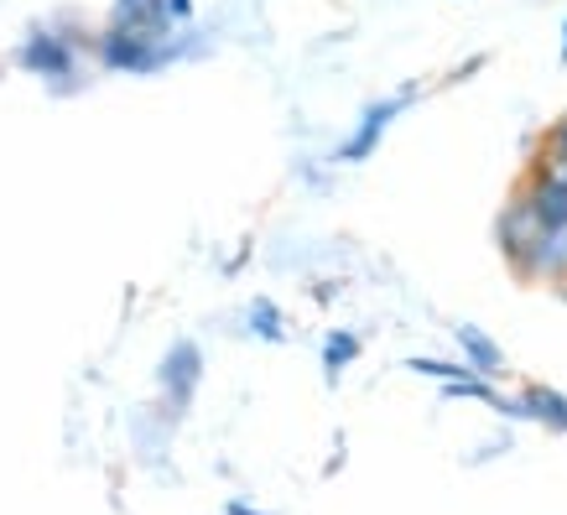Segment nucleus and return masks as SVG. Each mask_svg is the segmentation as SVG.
<instances>
[{"label":"nucleus","mask_w":567,"mask_h":515,"mask_svg":"<svg viewBox=\"0 0 567 515\" xmlns=\"http://www.w3.org/2000/svg\"><path fill=\"white\" fill-rule=\"evenodd\" d=\"M94 48H100V63L110 73H152V69H162L167 58H177L173 42H152V37L131 32V27H121V21H110Z\"/></svg>","instance_id":"nucleus-1"},{"label":"nucleus","mask_w":567,"mask_h":515,"mask_svg":"<svg viewBox=\"0 0 567 515\" xmlns=\"http://www.w3.org/2000/svg\"><path fill=\"white\" fill-rule=\"evenodd\" d=\"M542 235H547V224L536 219L532 204H526L520 193H511V204L499 208V219H495L499 256L511 260L520 276H532V260H536V250H542Z\"/></svg>","instance_id":"nucleus-2"},{"label":"nucleus","mask_w":567,"mask_h":515,"mask_svg":"<svg viewBox=\"0 0 567 515\" xmlns=\"http://www.w3.org/2000/svg\"><path fill=\"white\" fill-rule=\"evenodd\" d=\"M17 63L37 79H69V73H79V42L63 32H32L21 42Z\"/></svg>","instance_id":"nucleus-3"},{"label":"nucleus","mask_w":567,"mask_h":515,"mask_svg":"<svg viewBox=\"0 0 567 515\" xmlns=\"http://www.w3.org/2000/svg\"><path fill=\"white\" fill-rule=\"evenodd\" d=\"M412 94H416V89H401V94H391V100H375V104H370V110L360 115V125H354V136H349L333 156H339V162H364V156H370V152L380 146V136L391 131L395 115H401V110L412 104Z\"/></svg>","instance_id":"nucleus-4"},{"label":"nucleus","mask_w":567,"mask_h":515,"mask_svg":"<svg viewBox=\"0 0 567 515\" xmlns=\"http://www.w3.org/2000/svg\"><path fill=\"white\" fill-rule=\"evenodd\" d=\"M198 375H204V354H198V343H188V339L173 343V349H167V360H162V391L173 395V406H188Z\"/></svg>","instance_id":"nucleus-5"},{"label":"nucleus","mask_w":567,"mask_h":515,"mask_svg":"<svg viewBox=\"0 0 567 515\" xmlns=\"http://www.w3.org/2000/svg\"><path fill=\"white\" fill-rule=\"evenodd\" d=\"M453 339H458V349H464V364L474 370V375H484V380H495V375H505V349H499L484 328H474V323H458L453 328Z\"/></svg>","instance_id":"nucleus-6"},{"label":"nucleus","mask_w":567,"mask_h":515,"mask_svg":"<svg viewBox=\"0 0 567 515\" xmlns=\"http://www.w3.org/2000/svg\"><path fill=\"white\" fill-rule=\"evenodd\" d=\"M526 281H567V224L563 229H547L542 235V250H536V260H532V276Z\"/></svg>","instance_id":"nucleus-7"},{"label":"nucleus","mask_w":567,"mask_h":515,"mask_svg":"<svg viewBox=\"0 0 567 515\" xmlns=\"http://www.w3.org/2000/svg\"><path fill=\"white\" fill-rule=\"evenodd\" d=\"M526 406H532V422H547L551 432H567V395L551 391V385H526Z\"/></svg>","instance_id":"nucleus-8"},{"label":"nucleus","mask_w":567,"mask_h":515,"mask_svg":"<svg viewBox=\"0 0 567 515\" xmlns=\"http://www.w3.org/2000/svg\"><path fill=\"white\" fill-rule=\"evenodd\" d=\"M354 354H360V339H354V333H344V328H339V333H328V339H323V370H328V380L344 375V364L354 360Z\"/></svg>","instance_id":"nucleus-9"},{"label":"nucleus","mask_w":567,"mask_h":515,"mask_svg":"<svg viewBox=\"0 0 567 515\" xmlns=\"http://www.w3.org/2000/svg\"><path fill=\"white\" fill-rule=\"evenodd\" d=\"M443 395H447V401H484V406H495V401H499V391H495V385H489V380H484V375L447 380V385H443Z\"/></svg>","instance_id":"nucleus-10"},{"label":"nucleus","mask_w":567,"mask_h":515,"mask_svg":"<svg viewBox=\"0 0 567 515\" xmlns=\"http://www.w3.org/2000/svg\"><path fill=\"white\" fill-rule=\"evenodd\" d=\"M250 333H260V339H271V343L287 339V328H281V308L266 302V297H256V302H250Z\"/></svg>","instance_id":"nucleus-11"},{"label":"nucleus","mask_w":567,"mask_h":515,"mask_svg":"<svg viewBox=\"0 0 567 515\" xmlns=\"http://www.w3.org/2000/svg\"><path fill=\"white\" fill-rule=\"evenodd\" d=\"M532 162H567V115H557V121L547 125V136L536 141Z\"/></svg>","instance_id":"nucleus-12"},{"label":"nucleus","mask_w":567,"mask_h":515,"mask_svg":"<svg viewBox=\"0 0 567 515\" xmlns=\"http://www.w3.org/2000/svg\"><path fill=\"white\" fill-rule=\"evenodd\" d=\"M406 370H412V375H432V380H464V375H474V370H468V364H447V360H406Z\"/></svg>","instance_id":"nucleus-13"},{"label":"nucleus","mask_w":567,"mask_h":515,"mask_svg":"<svg viewBox=\"0 0 567 515\" xmlns=\"http://www.w3.org/2000/svg\"><path fill=\"white\" fill-rule=\"evenodd\" d=\"M167 11H173L177 27H188V21H193V0H167Z\"/></svg>","instance_id":"nucleus-14"},{"label":"nucleus","mask_w":567,"mask_h":515,"mask_svg":"<svg viewBox=\"0 0 567 515\" xmlns=\"http://www.w3.org/2000/svg\"><path fill=\"white\" fill-rule=\"evenodd\" d=\"M146 0H115V11H110V21H125V17H136Z\"/></svg>","instance_id":"nucleus-15"},{"label":"nucleus","mask_w":567,"mask_h":515,"mask_svg":"<svg viewBox=\"0 0 567 515\" xmlns=\"http://www.w3.org/2000/svg\"><path fill=\"white\" fill-rule=\"evenodd\" d=\"M229 515H266V511H250L245 499H229Z\"/></svg>","instance_id":"nucleus-16"},{"label":"nucleus","mask_w":567,"mask_h":515,"mask_svg":"<svg viewBox=\"0 0 567 515\" xmlns=\"http://www.w3.org/2000/svg\"><path fill=\"white\" fill-rule=\"evenodd\" d=\"M563 63H567V21H563Z\"/></svg>","instance_id":"nucleus-17"}]
</instances>
